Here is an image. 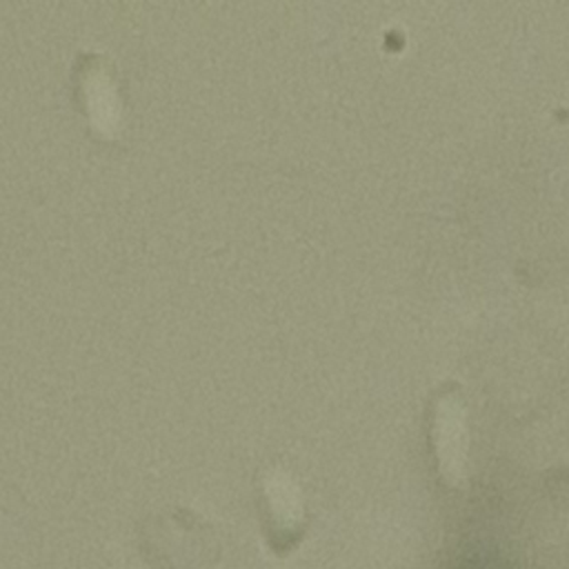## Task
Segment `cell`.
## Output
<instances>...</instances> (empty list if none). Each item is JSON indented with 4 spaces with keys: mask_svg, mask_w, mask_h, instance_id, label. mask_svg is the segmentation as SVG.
Instances as JSON below:
<instances>
[{
    "mask_svg": "<svg viewBox=\"0 0 569 569\" xmlns=\"http://www.w3.org/2000/svg\"><path fill=\"white\" fill-rule=\"evenodd\" d=\"M433 449L442 478L449 485H460L465 480L467 465V431L465 411L453 400H440L433 418Z\"/></svg>",
    "mask_w": 569,
    "mask_h": 569,
    "instance_id": "cell-1",
    "label": "cell"
},
{
    "mask_svg": "<svg viewBox=\"0 0 569 569\" xmlns=\"http://www.w3.org/2000/svg\"><path fill=\"white\" fill-rule=\"evenodd\" d=\"M269 500H271L273 516L284 527H291V525H296L300 520V513H302L300 498H298V493L287 482L273 480L269 485Z\"/></svg>",
    "mask_w": 569,
    "mask_h": 569,
    "instance_id": "cell-2",
    "label": "cell"
}]
</instances>
